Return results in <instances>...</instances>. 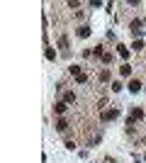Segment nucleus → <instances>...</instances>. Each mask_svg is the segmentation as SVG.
Instances as JSON below:
<instances>
[{"label":"nucleus","mask_w":146,"mask_h":163,"mask_svg":"<svg viewBox=\"0 0 146 163\" xmlns=\"http://www.w3.org/2000/svg\"><path fill=\"white\" fill-rule=\"evenodd\" d=\"M117 117H119V110H117V107H112V110H102V114H100L102 122H112V119H117Z\"/></svg>","instance_id":"f257e3e1"},{"label":"nucleus","mask_w":146,"mask_h":163,"mask_svg":"<svg viewBox=\"0 0 146 163\" xmlns=\"http://www.w3.org/2000/svg\"><path fill=\"white\" fill-rule=\"evenodd\" d=\"M129 119H132V122H141V119H144V110H141V107H134L132 114H129Z\"/></svg>","instance_id":"f03ea898"},{"label":"nucleus","mask_w":146,"mask_h":163,"mask_svg":"<svg viewBox=\"0 0 146 163\" xmlns=\"http://www.w3.org/2000/svg\"><path fill=\"white\" fill-rule=\"evenodd\" d=\"M66 110H68V105H66V102H61V100H59V102H54V112H56V114H66Z\"/></svg>","instance_id":"7ed1b4c3"},{"label":"nucleus","mask_w":146,"mask_h":163,"mask_svg":"<svg viewBox=\"0 0 146 163\" xmlns=\"http://www.w3.org/2000/svg\"><path fill=\"white\" fill-rule=\"evenodd\" d=\"M141 27H144V20H139V17H136V20H132V25H129V29H132V32H141Z\"/></svg>","instance_id":"20e7f679"},{"label":"nucleus","mask_w":146,"mask_h":163,"mask_svg":"<svg viewBox=\"0 0 146 163\" xmlns=\"http://www.w3.org/2000/svg\"><path fill=\"white\" fill-rule=\"evenodd\" d=\"M127 88H129V93H139V90H141V80H136V78H134V80H129V85H127Z\"/></svg>","instance_id":"39448f33"},{"label":"nucleus","mask_w":146,"mask_h":163,"mask_svg":"<svg viewBox=\"0 0 146 163\" xmlns=\"http://www.w3.org/2000/svg\"><path fill=\"white\" fill-rule=\"evenodd\" d=\"M78 37H80V39H88V37H90V27H88V25H83V27H78Z\"/></svg>","instance_id":"423d86ee"},{"label":"nucleus","mask_w":146,"mask_h":163,"mask_svg":"<svg viewBox=\"0 0 146 163\" xmlns=\"http://www.w3.org/2000/svg\"><path fill=\"white\" fill-rule=\"evenodd\" d=\"M59 49H63V54H68V37H66V34H61V39H59Z\"/></svg>","instance_id":"0eeeda50"},{"label":"nucleus","mask_w":146,"mask_h":163,"mask_svg":"<svg viewBox=\"0 0 146 163\" xmlns=\"http://www.w3.org/2000/svg\"><path fill=\"white\" fill-rule=\"evenodd\" d=\"M117 54H119L122 59H129V49H127L124 44H119V46H117Z\"/></svg>","instance_id":"6e6552de"},{"label":"nucleus","mask_w":146,"mask_h":163,"mask_svg":"<svg viewBox=\"0 0 146 163\" xmlns=\"http://www.w3.org/2000/svg\"><path fill=\"white\" fill-rule=\"evenodd\" d=\"M66 129H68V122H66V119L61 117V119L56 122V131H66Z\"/></svg>","instance_id":"1a4fd4ad"},{"label":"nucleus","mask_w":146,"mask_h":163,"mask_svg":"<svg viewBox=\"0 0 146 163\" xmlns=\"http://www.w3.org/2000/svg\"><path fill=\"white\" fill-rule=\"evenodd\" d=\"M63 102H66V105H73V102H75V93H66V95H63Z\"/></svg>","instance_id":"9d476101"},{"label":"nucleus","mask_w":146,"mask_h":163,"mask_svg":"<svg viewBox=\"0 0 146 163\" xmlns=\"http://www.w3.org/2000/svg\"><path fill=\"white\" fill-rule=\"evenodd\" d=\"M46 59H49V61H56V51H54L49 44H46Z\"/></svg>","instance_id":"9b49d317"},{"label":"nucleus","mask_w":146,"mask_h":163,"mask_svg":"<svg viewBox=\"0 0 146 163\" xmlns=\"http://www.w3.org/2000/svg\"><path fill=\"white\" fill-rule=\"evenodd\" d=\"M119 73H122L124 78H127V76H132V66H129V64H124L122 68H119Z\"/></svg>","instance_id":"f8f14e48"},{"label":"nucleus","mask_w":146,"mask_h":163,"mask_svg":"<svg viewBox=\"0 0 146 163\" xmlns=\"http://www.w3.org/2000/svg\"><path fill=\"white\" fill-rule=\"evenodd\" d=\"M98 78H100L102 83H107V80H110V71H107V68H105V71H100V73H98Z\"/></svg>","instance_id":"ddd939ff"},{"label":"nucleus","mask_w":146,"mask_h":163,"mask_svg":"<svg viewBox=\"0 0 146 163\" xmlns=\"http://www.w3.org/2000/svg\"><path fill=\"white\" fill-rule=\"evenodd\" d=\"M141 49H144V41H141V39H136V41L132 44V51H141Z\"/></svg>","instance_id":"4468645a"},{"label":"nucleus","mask_w":146,"mask_h":163,"mask_svg":"<svg viewBox=\"0 0 146 163\" xmlns=\"http://www.w3.org/2000/svg\"><path fill=\"white\" fill-rule=\"evenodd\" d=\"M93 54H95V56H100V59H102V54H105V49H102V44H98V46H95V49H93Z\"/></svg>","instance_id":"2eb2a0df"},{"label":"nucleus","mask_w":146,"mask_h":163,"mask_svg":"<svg viewBox=\"0 0 146 163\" xmlns=\"http://www.w3.org/2000/svg\"><path fill=\"white\" fill-rule=\"evenodd\" d=\"M68 71H71V76H80V73H83V71H80V66H75V64H73Z\"/></svg>","instance_id":"dca6fc26"},{"label":"nucleus","mask_w":146,"mask_h":163,"mask_svg":"<svg viewBox=\"0 0 146 163\" xmlns=\"http://www.w3.org/2000/svg\"><path fill=\"white\" fill-rule=\"evenodd\" d=\"M75 83H88V76H85V73H80V76H75Z\"/></svg>","instance_id":"f3484780"},{"label":"nucleus","mask_w":146,"mask_h":163,"mask_svg":"<svg viewBox=\"0 0 146 163\" xmlns=\"http://www.w3.org/2000/svg\"><path fill=\"white\" fill-rule=\"evenodd\" d=\"M119 90H122V83L114 80V83H112V93H119Z\"/></svg>","instance_id":"a211bd4d"},{"label":"nucleus","mask_w":146,"mask_h":163,"mask_svg":"<svg viewBox=\"0 0 146 163\" xmlns=\"http://www.w3.org/2000/svg\"><path fill=\"white\" fill-rule=\"evenodd\" d=\"M102 64H112V54H107V51L102 54Z\"/></svg>","instance_id":"6ab92c4d"},{"label":"nucleus","mask_w":146,"mask_h":163,"mask_svg":"<svg viewBox=\"0 0 146 163\" xmlns=\"http://www.w3.org/2000/svg\"><path fill=\"white\" fill-rule=\"evenodd\" d=\"M66 149H68V151H73V149H75V141H73V139H68V141H66Z\"/></svg>","instance_id":"aec40b11"}]
</instances>
